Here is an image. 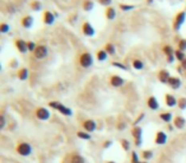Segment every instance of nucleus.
Wrapping results in <instances>:
<instances>
[{"instance_id":"obj_23","label":"nucleus","mask_w":186,"mask_h":163,"mask_svg":"<svg viewBox=\"0 0 186 163\" xmlns=\"http://www.w3.org/2000/svg\"><path fill=\"white\" fill-rule=\"evenodd\" d=\"M27 78H28V69L27 68H20L18 70V79L27 80Z\"/></svg>"},{"instance_id":"obj_47","label":"nucleus","mask_w":186,"mask_h":163,"mask_svg":"<svg viewBox=\"0 0 186 163\" xmlns=\"http://www.w3.org/2000/svg\"><path fill=\"white\" fill-rule=\"evenodd\" d=\"M173 60H175V55H172V56H168L167 57V61L168 63H173Z\"/></svg>"},{"instance_id":"obj_39","label":"nucleus","mask_w":186,"mask_h":163,"mask_svg":"<svg viewBox=\"0 0 186 163\" xmlns=\"http://www.w3.org/2000/svg\"><path fill=\"white\" fill-rule=\"evenodd\" d=\"M139 162H140V159H139V157H138V153L133 152L132 153V163H139Z\"/></svg>"},{"instance_id":"obj_50","label":"nucleus","mask_w":186,"mask_h":163,"mask_svg":"<svg viewBox=\"0 0 186 163\" xmlns=\"http://www.w3.org/2000/svg\"><path fill=\"white\" fill-rule=\"evenodd\" d=\"M107 163H116V162H113V161H110V162H107Z\"/></svg>"},{"instance_id":"obj_14","label":"nucleus","mask_w":186,"mask_h":163,"mask_svg":"<svg viewBox=\"0 0 186 163\" xmlns=\"http://www.w3.org/2000/svg\"><path fill=\"white\" fill-rule=\"evenodd\" d=\"M164 100H166V105L168 107H175L177 106V103H179V100L173 96V94H166V97H164Z\"/></svg>"},{"instance_id":"obj_7","label":"nucleus","mask_w":186,"mask_h":163,"mask_svg":"<svg viewBox=\"0 0 186 163\" xmlns=\"http://www.w3.org/2000/svg\"><path fill=\"white\" fill-rule=\"evenodd\" d=\"M82 32L84 36H88V37H92L94 36V28H93V25L89 23V22H84L83 25H82Z\"/></svg>"},{"instance_id":"obj_35","label":"nucleus","mask_w":186,"mask_h":163,"mask_svg":"<svg viewBox=\"0 0 186 163\" xmlns=\"http://www.w3.org/2000/svg\"><path fill=\"white\" fill-rule=\"evenodd\" d=\"M121 147L124 148V151L125 152H129V149H130V143H129V140H126V139H121Z\"/></svg>"},{"instance_id":"obj_36","label":"nucleus","mask_w":186,"mask_h":163,"mask_svg":"<svg viewBox=\"0 0 186 163\" xmlns=\"http://www.w3.org/2000/svg\"><path fill=\"white\" fill-rule=\"evenodd\" d=\"M27 46H28V51H31V52H35V50H36V47H37V45L33 41H28L27 42Z\"/></svg>"},{"instance_id":"obj_42","label":"nucleus","mask_w":186,"mask_h":163,"mask_svg":"<svg viewBox=\"0 0 186 163\" xmlns=\"http://www.w3.org/2000/svg\"><path fill=\"white\" fill-rule=\"evenodd\" d=\"M112 65H113V66H116V68H120V69H122V70H128V68H126V65H124V64H120V63H112Z\"/></svg>"},{"instance_id":"obj_33","label":"nucleus","mask_w":186,"mask_h":163,"mask_svg":"<svg viewBox=\"0 0 186 163\" xmlns=\"http://www.w3.org/2000/svg\"><path fill=\"white\" fill-rule=\"evenodd\" d=\"M9 29H10V25L8 24V23H1L0 24V33H8L9 32Z\"/></svg>"},{"instance_id":"obj_3","label":"nucleus","mask_w":186,"mask_h":163,"mask_svg":"<svg viewBox=\"0 0 186 163\" xmlns=\"http://www.w3.org/2000/svg\"><path fill=\"white\" fill-rule=\"evenodd\" d=\"M79 64L82 68H91L93 65V56L89 52H83L79 57Z\"/></svg>"},{"instance_id":"obj_20","label":"nucleus","mask_w":186,"mask_h":163,"mask_svg":"<svg viewBox=\"0 0 186 163\" xmlns=\"http://www.w3.org/2000/svg\"><path fill=\"white\" fill-rule=\"evenodd\" d=\"M69 163H86V159H84V157L80 156V154H73V156L70 157Z\"/></svg>"},{"instance_id":"obj_6","label":"nucleus","mask_w":186,"mask_h":163,"mask_svg":"<svg viewBox=\"0 0 186 163\" xmlns=\"http://www.w3.org/2000/svg\"><path fill=\"white\" fill-rule=\"evenodd\" d=\"M50 116H51V114H50V111L47 108H45V107H39V108L36 110V117L41 120V121L49 120Z\"/></svg>"},{"instance_id":"obj_45","label":"nucleus","mask_w":186,"mask_h":163,"mask_svg":"<svg viewBox=\"0 0 186 163\" xmlns=\"http://www.w3.org/2000/svg\"><path fill=\"white\" fill-rule=\"evenodd\" d=\"M112 145V140H107L106 143L103 144V148H108V147H111Z\"/></svg>"},{"instance_id":"obj_34","label":"nucleus","mask_w":186,"mask_h":163,"mask_svg":"<svg viewBox=\"0 0 186 163\" xmlns=\"http://www.w3.org/2000/svg\"><path fill=\"white\" fill-rule=\"evenodd\" d=\"M180 110H186V98L185 97H181L179 98V103H177Z\"/></svg>"},{"instance_id":"obj_31","label":"nucleus","mask_w":186,"mask_h":163,"mask_svg":"<svg viewBox=\"0 0 186 163\" xmlns=\"http://www.w3.org/2000/svg\"><path fill=\"white\" fill-rule=\"evenodd\" d=\"M163 52H164V55L168 57V56H172V55H175V51L172 50V47L171 46H164L163 47Z\"/></svg>"},{"instance_id":"obj_38","label":"nucleus","mask_w":186,"mask_h":163,"mask_svg":"<svg viewBox=\"0 0 186 163\" xmlns=\"http://www.w3.org/2000/svg\"><path fill=\"white\" fill-rule=\"evenodd\" d=\"M5 124H7L5 116H4V115H0V130H3V129L5 127Z\"/></svg>"},{"instance_id":"obj_43","label":"nucleus","mask_w":186,"mask_h":163,"mask_svg":"<svg viewBox=\"0 0 186 163\" xmlns=\"http://www.w3.org/2000/svg\"><path fill=\"white\" fill-rule=\"evenodd\" d=\"M59 105H60V102H56V101H52V102H50V103H49V106L51 107V108H54V110H57Z\"/></svg>"},{"instance_id":"obj_15","label":"nucleus","mask_w":186,"mask_h":163,"mask_svg":"<svg viewBox=\"0 0 186 163\" xmlns=\"http://www.w3.org/2000/svg\"><path fill=\"white\" fill-rule=\"evenodd\" d=\"M54 22H55V15L50 10H46L44 13V23L47 25H51L54 24Z\"/></svg>"},{"instance_id":"obj_44","label":"nucleus","mask_w":186,"mask_h":163,"mask_svg":"<svg viewBox=\"0 0 186 163\" xmlns=\"http://www.w3.org/2000/svg\"><path fill=\"white\" fill-rule=\"evenodd\" d=\"M144 116H145V115H144V112H143V114H140V115H139V116H138V119H137V120H135L134 125H135V126H138V124H139V122H140V121H142V119H144Z\"/></svg>"},{"instance_id":"obj_46","label":"nucleus","mask_w":186,"mask_h":163,"mask_svg":"<svg viewBox=\"0 0 186 163\" xmlns=\"http://www.w3.org/2000/svg\"><path fill=\"white\" fill-rule=\"evenodd\" d=\"M125 126H126V124L125 122H121V124H119V126H117V127H119V130H124Z\"/></svg>"},{"instance_id":"obj_32","label":"nucleus","mask_w":186,"mask_h":163,"mask_svg":"<svg viewBox=\"0 0 186 163\" xmlns=\"http://www.w3.org/2000/svg\"><path fill=\"white\" fill-rule=\"evenodd\" d=\"M105 50H106V52L110 54V55H113L116 52V49H115V46H113L112 44H107L106 47H105Z\"/></svg>"},{"instance_id":"obj_11","label":"nucleus","mask_w":186,"mask_h":163,"mask_svg":"<svg viewBox=\"0 0 186 163\" xmlns=\"http://www.w3.org/2000/svg\"><path fill=\"white\" fill-rule=\"evenodd\" d=\"M154 143L157 144V145H163V144H166V143H167V135H166V132L158 131L157 134H155Z\"/></svg>"},{"instance_id":"obj_40","label":"nucleus","mask_w":186,"mask_h":163,"mask_svg":"<svg viewBox=\"0 0 186 163\" xmlns=\"http://www.w3.org/2000/svg\"><path fill=\"white\" fill-rule=\"evenodd\" d=\"M179 50H181V51H184V52H185V50H186V40H181L179 42Z\"/></svg>"},{"instance_id":"obj_25","label":"nucleus","mask_w":186,"mask_h":163,"mask_svg":"<svg viewBox=\"0 0 186 163\" xmlns=\"http://www.w3.org/2000/svg\"><path fill=\"white\" fill-rule=\"evenodd\" d=\"M133 68L135 70H142L143 68H144V63L139 59H135V60H133Z\"/></svg>"},{"instance_id":"obj_17","label":"nucleus","mask_w":186,"mask_h":163,"mask_svg":"<svg viewBox=\"0 0 186 163\" xmlns=\"http://www.w3.org/2000/svg\"><path fill=\"white\" fill-rule=\"evenodd\" d=\"M20 23H22V27L23 28H26V29L31 28L32 25H33V17H31V15L23 17L22 20H20Z\"/></svg>"},{"instance_id":"obj_22","label":"nucleus","mask_w":186,"mask_h":163,"mask_svg":"<svg viewBox=\"0 0 186 163\" xmlns=\"http://www.w3.org/2000/svg\"><path fill=\"white\" fill-rule=\"evenodd\" d=\"M82 8L84 12H91L93 8H94V4H93L92 0H84L83 4H82Z\"/></svg>"},{"instance_id":"obj_8","label":"nucleus","mask_w":186,"mask_h":163,"mask_svg":"<svg viewBox=\"0 0 186 163\" xmlns=\"http://www.w3.org/2000/svg\"><path fill=\"white\" fill-rule=\"evenodd\" d=\"M14 44H15V47L18 49V51L20 54H26L27 51H28V46H27V42L22 40V38H17V40L14 41Z\"/></svg>"},{"instance_id":"obj_13","label":"nucleus","mask_w":186,"mask_h":163,"mask_svg":"<svg viewBox=\"0 0 186 163\" xmlns=\"http://www.w3.org/2000/svg\"><path fill=\"white\" fill-rule=\"evenodd\" d=\"M147 105H148V107H149L150 110H153V111H157L159 108V103H158L157 98H155L154 96H150L149 98H148Z\"/></svg>"},{"instance_id":"obj_49","label":"nucleus","mask_w":186,"mask_h":163,"mask_svg":"<svg viewBox=\"0 0 186 163\" xmlns=\"http://www.w3.org/2000/svg\"><path fill=\"white\" fill-rule=\"evenodd\" d=\"M139 163H148V162H147V161H140Z\"/></svg>"},{"instance_id":"obj_29","label":"nucleus","mask_w":186,"mask_h":163,"mask_svg":"<svg viewBox=\"0 0 186 163\" xmlns=\"http://www.w3.org/2000/svg\"><path fill=\"white\" fill-rule=\"evenodd\" d=\"M175 57L179 60V61H182L184 59H186V55L184 51H181V50H176L175 51Z\"/></svg>"},{"instance_id":"obj_16","label":"nucleus","mask_w":186,"mask_h":163,"mask_svg":"<svg viewBox=\"0 0 186 163\" xmlns=\"http://www.w3.org/2000/svg\"><path fill=\"white\" fill-rule=\"evenodd\" d=\"M186 125V120L182 117V116H176L175 119H173V126H175L176 129H184Z\"/></svg>"},{"instance_id":"obj_1","label":"nucleus","mask_w":186,"mask_h":163,"mask_svg":"<svg viewBox=\"0 0 186 163\" xmlns=\"http://www.w3.org/2000/svg\"><path fill=\"white\" fill-rule=\"evenodd\" d=\"M17 153L19 154V156L22 157H28L32 154V147L31 144L26 143V141H22V143H19L17 145Z\"/></svg>"},{"instance_id":"obj_5","label":"nucleus","mask_w":186,"mask_h":163,"mask_svg":"<svg viewBox=\"0 0 186 163\" xmlns=\"http://www.w3.org/2000/svg\"><path fill=\"white\" fill-rule=\"evenodd\" d=\"M132 135L135 139V145L140 147L142 145V136H143V129L140 126H134L132 130Z\"/></svg>"},{"instance_id":"obj_12","label":"nucleus","mask_w":186,"mask_h":163,"mask_svg":"<svg viewBox=\"0 0 186 163\" xmlns=\"http://www.w3.org/2000/svg\"><path fill=\"white\" fill-rule=\"evenodd\" d=\"M170 78H171V75H170V73H168V70H166V69L159 70V73H158V80L161 82V83L168 84V80H170Z\"/></svg>"},{"instance_id":"obj_30","label":"nucleus","mask_w":186,"mask_h":163,"mask_svg":"<svg viewBox=\"0 0 186 163\" xmlns=\"http://www.w3.org/2000/svg\"><path fill=\"white\" fill-rule=\"evenodd\" d=\"M41 8H42L41 1H32V3H31V9H32V10L40 12V10H41Z\"/></svg>"},{"instance_id":"obj_41","label":"nucleus","mask_w":186,"mask_h":163,"mask_svg":"<svg viewBox=\"0 0 186 163\" xmlns=\"http://www.w3.org/2000/svg\"><path fill=\"white\" fill-rule=\"evenodd\" d=\"M98 3L101 4V5H105V7H110L112 4V0H98Z\"/></svg>"},{"instance_id":"obj_10","label":"nucleus","mask_w":186,"mask_h":163,"mask_svg":"<svg viewBox=\"0 0 186 163\" xmlns=\"http://www.w3.org/2000/svg\"><path fill=\"white\" fill-rule=\"evenodd\" d=\"M124 83H125V79L121 78L119 75H112L111 78H110V84L115 88H119L121 85H124Z\"/></svg>"},{"instance_id":"obj_37","label":"nucleus","mask_w":186,"mask_h":163,"mask_svg":"<svg viewBox=\"0 0 186 163\" xmlns=\"http://www.w3.org/2000/svg\"><path fill=\"white\" fill-rule=\"evenodd\" d=\"M120 9H122V12H128L134 9V5H126V4H120Z\"/></svg>"},{"instance_id":"obj_24","label":"nucleus","mask_w":186,"mask_h":163,"mask_svg":"<svg viewBox=\"0 0 186 163\" xmlns=\"http://www.w3.org/2000/svg\"><path fill=\"white\" fill-rule=\"evenodd\" d=\"M107 56H108V54L106 52V50L97 51V60H98V61H106Z\"/></svg>"},{"instance_id":"obj_19","label":"nucleus","mask_w":186,"mask_h":163,"mask_svg":"<svg viewBox=\"0 0 186 163\" xmlns=\"http://www.w3.org/2000/svg\"><path fill=\"white\" fill-rule=\"evenodd\" d=\"M57 111L59 112H61L64 116H71L73 115V111H71L69 107H66V106H64L62 103H60L59 105V107H57Z\"/></svg>"},{"instance_id":"obj_2","label":"nucleus","mask_w":186,"mask_h":163,"mask_svg":"<svg viewBox=\"0 0 186 163\" xmlns=\"http://www.w3.org/2000/svg\"><path fill=\"white\" fill-rule=\"evenodd\" d=\"M185 20H186V12H180V13H177L176 17H175V19H173V29L177 32V31H180V28H181V25H182L185 23Z\"/></svg>"},{"instance_id":"obj_21","label":"nucleus","mask_w":186,"mask_h":163,"mask_svg":"<svg viewBox=\"0 0 186 163\" xmlns=\"http://www.w3.org/2000/svg\"><path fill=\"white\" fill-rule=\"evenodd\" d=\"M106 18L108 20H113L116 18V10H115V8H112V7H108L107 9H106Z\"/></svg>"},{"instance_id":"obj_18","label":"nucleus","mask_w":186,"mask_h":163,"mask_svg":"<svg viewBox=\"0 0 186 163\" xmlns=\"http://www.w3.org/2000/svg\"><path fill=\"white\" fill-rule=\"evenodd\" d=\"M168 85L172 89H179L181 87V79L177 78V76H171L170 80H168Z\"/></svg>"},{"instance_id":"obj_48","label":"nucleus","mask_w":186,"mask_h":163,"mask_svg":"<svg viewBox=\"0 0 186 163\" xmlns=\"http://www.w3.org/2000/svg\"><path fill=\"white\" fill-rule=\"evenodd\" d=\"M181 66H182V69L186 70V59H184L182 61H181Z\"/></svg>"},{"instance_id":"obj_9","label":"nucleus","mask_w":186,"mask_h":163,"mask_svg":"<svg viewBox=\"0 0 186 163\" xmlns=\"http://www.w3.org/2000/svg\"><path fill=\"white\" fill-rule=\"evenodd\" d=\"M83 129L86 130L87 132H93L97 129V124H96V121L94 120H92V119H89V120H86V121L83 122Z\"/></svg>"},{"instance_id":"obj_26","label":"nucleus","mask_w":186,"mask_h":163,"mask_svg":"<svg viewBox=\"0 0 186 163\" xmlns=\"http://www.w3.org/2000/svg\"><path fill=\"white\" fill-rule=\"evenodd\" d=\"M159 117L164 122H171L172 121V114L171 112H162L159 115Z\"/></svg>"},{"instance_id":"obj_28","label":"nucleus","mask_w":186,"mask_h":163,"mask_svg":"<svg viewBox=\"0 0 186 163\" xmlns=\"http://www.w3.org/2000/svg\"><path fill=\"white\" fill-rule=\"evenodd\" d=\"M142 156H143V159L144 161H149L150 158H153V152L149 151V149H147V151H143Z\"/></svg>"},{"instance_id":"obj_27","label":"nucleus","mask_w":186,"mask_h":163,"mask_svg":"<svg viewBox=\"0 0 186 163\" xmlns=\"http://www.w3.org/2000/svg\"><path fill=\"white\" fill-rule=\"evenodd\" d=\"M77 136L79 139H83V140H89L91 139V134L89 132H87V131H78Z\"/></svg>"},{"instance_id":"obj_4","label":"nucleus","mask_w":186,"mask_h":163,"mask_svg":"<svg viewBox=\"0 0 186 163\" xmlns=\"http://www.w3.org/2000/svg\"><path fill=\"white\" fill-rule=\"evenodd\" d=\"M47 54H49V50H47V47H46L45 45H37L35 52H33V55H35V57L37 60L45 59L46 56H47Z\"/></svg>"}]
</instances>
